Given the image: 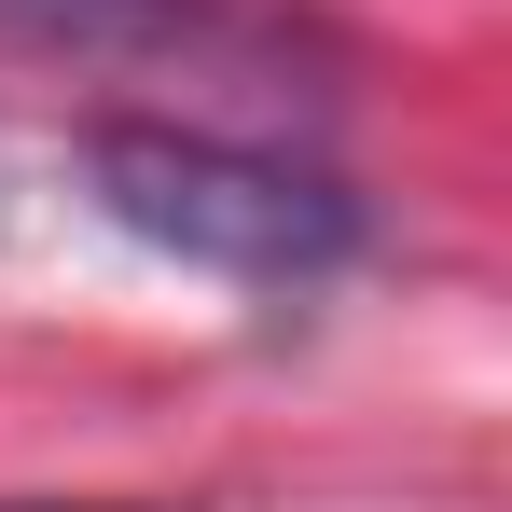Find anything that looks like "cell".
<instances>
[{
    "mask_svg": "<svg viewBox=\"0 0 512 512\" xmlns=\"http://www.w3.org/2000/svg\"><path fill=\"white\" fill-rule=\"evenodd\" d=\"M84 194L139 250L194 263V277H236V291H319V277L360 263V194L333 167L263 153V139H222V125L111 111V125H84Z\"/></svg>",
    "mask_w": 512,
    "mask_h": 512,
    "instance_id": "cell-1",
    "label": "cell"
},
{
    "mask_svg": "<svg viewBox=\"0 0 512 512\" xmlns=\"http://www.w3.org/2000/svg\"><path fill=\"white\" fill-rule=\"evenodd\" d=\"M0 42L70 56V70H153V84H208L250 111H333V42L277 0H0Z\"/></svg>",
    "mask_w": 512,
    "mask_h": 512,
    "instance_id": "cell-2",
    "label": "cell"
},
{
    "mask_svg": "<svg viewBox=\"0 0 512 512\" xmlns=\"http://www.w3.org/2000/svg\"><path fill=\"white\" fill-rule=\"evenodd\" d=\"M42 512H125V499H42Z\"/></svg>",
    "mask_w": 512,
    "mask_h": 512,
    "instance_id": "cell-3",
    "label": "cell"
}]
</instances>
